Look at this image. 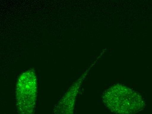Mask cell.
<instances>
[{
	"mask_svg": "<svg viewBox=\"0 0 152 114\" xmlns=\"http://www.w3.org/2000/svg\"><path fill=\"white\" fill-rule=\"evenodd\" d=\"M103 101L115 114H135L143 110L145 103L134 90L122 84H116L104 92Z\"/></svg>",
	"mask_w": 152,
	"mask_h": 114,
	"instance_id": "6da1fadb",
	"label": "cell"
}]
</instances>
